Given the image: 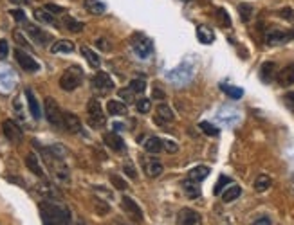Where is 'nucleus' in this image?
I'll return each instance as SVG.
<instances>
[{
  "mask_svg": "<svg viewBox=\"0 0 294 225\" xmlns=\"http://www.w3.org/2000/svg\"><path fill=\"white\" fill-rule=\"evenodd\" d=\"M40 215H42L43 225H71L69 209L60 204H54V202H42Z\"/></svg>",
  "mask_w": 294,
  "mask_h": 225,
  "instance_id": "nucleus-1",
  "label": "nucleus"
},
{
  "mask_svg": "<svg viewBox=\"0 0 294 225\" xmlns=\"http://www.w3.org/2000/svg\"><path fill=\"white\" fill-rule=\"evenodd\" d=\"M81 81H83V72H81V68L71 67L62 74V78H60V87H62L65 92H73V90H76L79 85H81Z\"/></svg>",
  "mask_w": 294,
  "mask_h": 225,
  "instance_id": "nucleus-2",
  "label": "nucleus"
},
{
  "mask_svg": "<svg viewBox=\"0 0 294 225\" xmlns=\"http://www.w3.org/2000/svg\"><path fill=\"white\" fill-rule=\"evenodd\" d=\"M43 110H45V117L54 128H63V114L60 110L58 103L53 99V97H47L45 103H43Z\"/></svg>",
  "mask_w": 294,
  "mask_h": 225,
  "instance_id": "nucleus-3",
  "label": "nucleus"
},
{
  "mask_svg": "<svg viewBox=\"0 0 294 225\" xmlns=\"http://www.w3.org/2000/svg\"><path fill=\"white\" fill-rule=\"evenodd\" d=\"M87 112H89V123L92 128H101L105 126V115H103V110H101V105L98 99H90L87 103Z\"/></svg>",
  "mask_w": 294,
  "mask_h": 225,
  "instance_id": "nucleus-4",
  "label": "nucleus"
},
{
  "mask_svg": "<svg viewBox=\"0 0 294 225\" xmlns=\"http://www.w3.org/2000/svg\"><path fill=\"white\" fill-rule=\"evenodd\" d=\"M132 47H134L137 56L143 58V60H147V58H150V54H152V51H153V43H152V40H148L147 36L137 34L136 40L132 42Z\"/></svg>",
  "mask_w": 294,
  "mask_h": 225,
  "instance_id": "nucleus-5",
  "label": "nucleus"
},
{
  "mask_svg": "<svg viewBox=\"0 0 294 225\" xmlns=\"http://www.w3.org/2000/svg\"><path fill=\"white\" fill-rule=\"evenodd\" d=\"M15 60L26 72H38L40 70V65H38L37 60L33 56H29L27 53H24L22 49H16L15 51Z\"/></svg>",
  "mask_w": 294,
  "mask_h": 225,
  "instance_id": "nucleus-6",
  "label": "nucleus"
},
{
  "mask_svg": "<svg viewBox=\"0 0 294 225\" xmlns=\"http://www.w3.org/2000/svg\"><path fill=\"white\" fill-rule=\"evenodd\" d=\"M2 131H4L5 139H7L9 142H13V144H18V142H22V137H24V133H22L20 126L16 125L15 121L5 119L4 123H2Z\"/></svg>",
  "mask_w": 294,
  "mask_h": 225,
  "instance_id": "nucleus-7",
  "label": "nucleus"
},
{
  "mask_svg": "<svg viewBox=\"0 0 294 225\" xmlns=\"http://www.w3.org/2000/svg\"><path fill=\"white\" fill-rule=\"evenodd\" d=\"M121 209L125 211L126 215L130 216L134 222H137V224H141V222H143L141 207H139V205H137V202H134L130 196H123V198H121Z\"/></svg>",
  "mask_w": 294,
  "mask_h": 225,
  "instance_id": "nucleus-8",
  "label": "nucleus"
},
{
  "mask_svg": "<svg viewBox=\"0 0 294 225\" xmlns=\"http://www.w3.org/2000/svg\"><path fill=\"white\" fill-rule=\"evenodd\" d=\"M177 225H202V216H200L195 209L184 207V209L179 211Z\"/></svg>",
  "mask_w": 294,
  "mask_h": 225,
  "instance_id": "nucleus-9",
  "label": "nucleus"
},
{
  "mask_svg": "<svg viewBox=\"0 0 294 225\" xmlns=\"http://www.w3.org/2000/svg\"><path fill=\"white\" fill-rule=\"evenodd\" d=\"M92 87L98 89L100 92H109V90L114 89V79L107 72L100 70V72H96V76L92 78Z\"/></svg>",
  "mask_w": 294,
  "mask_h": 225,
  "instance_id": "nucleus-10",
  "label": "nucleus"
},
{
  "mask_svg": "<svg viewBox=\"0 0 294 225\" xmlns=\"http://www.w3.org/2000/svg\"><path fill=\"white\" fill-rule=\"evenodd\" d=\"M269 45H284L291 40V32H285L282 29H271L265 36Z\"/></svg>",
  "mask_w": 294,
  "mask_h": 225,
  "instance_id": "nucleus-11",
  "label": "nucleus"
},
{
  "mask_svg": "<svg viewBox=\"0 0 294 225\" xmlns=\"http://www.w3.org/2000/svg\"><path fill=\"white\" fill-rule=\"evenodd\" d=\"M63 128L69 133H79L81 131V121L78 119V115H74L73 112H65L63 114Z\"/></svg>",
  "mask_w": 294,
  "mask_h": 225,
  "instance_id": "nucleus-12",
  "label": "nucleus"
},
{
  "mask_svg": "<svg viewBox=\"0 0 294 225\" xmlns=\"http://www.w3.org/2000/svg\"><path fill=\"white\" fill-rule=\"evenodd\" d=\"M276 79H278L280 87H291V85H294V63L285 65L278 72Z\"/></svg>",
  "mask_w": 294,
  "mask_h": 225,
  "instance_id": "nucleus-13",
  "label": "nucleus"
},
{
  "mask_svg": "<svg viewBox=\"0 0 294 225\" xmlns=\"http://www.w3.org/2000/svg\"><path fill=\"white\" fill-rule=\"evenodd\" d=\"M143 168H145V173H147L150 178H157L163 175L164 168L163 164L159 161H153V159H148V161H143Z\"/></svg>",
  "mask_w": 294,
  "mask_h": 225,
  "instance_id": "nucleus-14",
  "label": "nucleus"
},
{
  "mask_svg": "<svg viewBox=\"0 0 294 225\" xmlns=\"http://www.w3.org/2000/svg\"><path fill=\"white\" fill-rule=\"evenodd\" d=\"M26 166H27V169L31 173H35L37 177H40V178H45V171H43V168H42V164H40V159L35 155V153H27V157H26Z\"/></svg>",
  "mask_w": 294,
  "mask_h": 225,
  "instance_id": "nucleus-15",
  "label": "nucleus"
},
{
  "mask_svg": "<svg viewBox=\"0 0 294 225\" xmlns=\"http://www.w3.org/2000/svg\"><path fill=\"white\" fill-rule=\"evenodd\" d=\"M103 141H105V144L109 148H110L112 152H125V142H123V139H121L117 133H105L103 135Z\"/></svg>",
  "mask_w": 294,
  "mask_h": 225,
  "instance_id": "nucleus-16",
  "label": "nucleus"
},
{
  "mask_svg": "<svg viewBox=\"0 0 294 225\" xmlns=\"http://www.w3.org/2000/svg\"><path fill=\"white\" fill-rule=\"evenodd\" d=\"M27 32L31 34V38L38 45H47V43L51 42V34H47V32L42 31V29L37 26H27Z\"/></svg>",
  "mask_w": 294,
  "mask_h": 225,
  "instance_id": "nucleus-17",
  "label": "nucleus"
},
{
  "mask_svg": "<svg viewBox=\"0 0 294 225\" xmlns=\"http://www.w3.org/2000/svg\"><path fill=\"white\" fill-rule=\"evenodd\" d=\"M174 119H175L174 110H172L168 105L161 103V105L157 106V117H155V121H157L159 125H164V123H172Z\"/></svg>",
  "mask_w": 294,
  "mask_h": 225,
  "instance_id": "nucleus-18",
  "label": "nucleus"
},
{
  "mask_svg": "<svg viewBox=\"0 0 294 225\" xmlns=\"http://www.w3.org/2000/svg\"><path fill=\"white\" fill-rule=\"evenodd\" d=\"M26 97H27V105H29V110H31V115L35 119H40L42 117V110H40V105H38V99L35 97L31 89L26 90Z\"/></svg>",
  "mask_w": 294,
  "mask_h": 225,
  "instance_id": "nucleus-19",
  "label": "nucleus"
},
{
  "mask_svg": "<svg viewBox=\"0 0 294 225\" xmlns=\"http://www.w3.org/2000/svg\"><path fill=\"white\" fill-rule=\"evenodd\" d=\"M274 74H276V65L273 62H265L260 68V78H262L263 83H271L274 79Z\"/></svg>",
  "mask_w": 294,
  "mask_h": 225,
  "instance_id": "nucleus-20",
  "label": "nucleus"
},
{
  "mask_svg": "<svg viewBox=\"0 0 294 225\" xmlns=\"http://www.w3.org/2000/svg\"><path fill=\"white\" fill-rule=\"evenodd\" d=\"M74 51V43L71 40H58L56 43L51 45V53L53 54H67Z\"/></svg>",
  "mask_w": 294,
  "mask_h": 225,
  "instance_id": "nucleus-21",
  "label": "nucleus"
},
{
  "mask_svg": "<svg viewBox=\"0 0 294 225\" xmlns=\"http://www.w3.org/2000/svg\"><path fill=\"white\" fill-rule=\"evenodd\" d=\"M208 175H210V168L208 166H197V168L189 169L188 173V180H193V182H202L204 178H208Z\"/></svg>",
  "mask_w": 294,
  "mask_h": 225,
  "instance_id": "nucleus-22",
  "label": "nucleus"
},
{
  "mask_svg": "<svg viewBox=\"0 0 294 225\" xmlns=\"http://www.w3.org/2000/svg\"><path fill=\"white\" fill-rule=\"evenodd\" d=\"M35 18L38 22H42V24H47V26H58V22L54 18L53 13H49L45 7H40V9L35 11Z\"/></svg>",
  "mask_w": 294,
  "mask_h": 225,
  "instance_id": "nucleus-23",
  "label": "nucleus"
},
{
  "mask_svg": "<svg viewBox=\"0 0 294 225\" xmlns=\"http://www.w3.org/2000/svg\"><path fill=\"white\" fill-rule=\"evenodd\" d=\"M197 38H199L200 43L210 45V43H213V40H215V34H213V31H211L208 26H199L197 27Z\"/></svg>",
  "mask_w": 294,
  "mask_h": 225,
  "instance_id": "nucleus-24",
  "label": "nucleus"
},
{
  "mask_svg": "<svg viewBox=\"0 0 294 225\" xmlns=\"http://www.w3.org/2000/svg\"><path fill=\"white\" fill-rule=\"evenodd\" d=\"M220 194H222V200H224L226 204H229V202H233V200H236L240 196L242 188L236 186V184H229V188H226V191H222Z\"/></svg>",
  "mask_w": 294,
  "mask_h": 225,
  "instance_id": "nucleus-25",
  "label": "nucleus"
},
{
  "mask_svg": "<svg viewBox=\"0 0 294 225\" xmlns=\"http://www.w3.org/2000/svg\"><path fill=\"white\" fill-rule=\"evenodd\" d=\"M85 9L89 11L90 15H103L107 11V5L101 0H85Z\"/></svg>",
  "mask_w": 294,
  "mask_h": 225,
  "instance_id": "nucleus-26",
  "label": "nucleus"
},
{
  "mask_svg": "<svg viewBox=\"0 0 294 225\" xmlns=\"http://www.w3.org/2000/svg\"><path fill=\"white\" fill-rule=\"evenodd\" d=\"M145 150L148 153H159L163 152V139H159V137H148L147 141H145Z\"/></svg>",
  "mask_w": 294,
  "mask_h": 225,
  "instance_id": "nucleus-27",
  "label": "nucleus"
},
{
  "mask_svg": "<svg viewBox=\"0 0 294 225\" xmlns=\"http://www.w3.org/2000/svg\"><path fill=\"white\" fill-rule=\"evenodd\" d=\"M183 189H184V193L188 194V198H199L200 196L199 184L193 182V180H186V182H183Z\"/></svg>",
  "mask_w": 294,
  "mask_h": 225,
  "instance_id": "nucleus-28",
  "label": "nucleus"
},
{
  "mask_svg": "<svg viewBox=\"0 0 294 225\" xmlns=\"http://www.w3.org/2000/svg\"><path fill=\"white\" fill-rule=\"evenodd\" d=\"M107 110H109L110 115H123V114H126V105L125 103H121V101L110 99L109 103H107Z\"/></svg>",
  "mask_w": 294,
  "mask_h": 225,
  "instance_id": "nucleus-29",
  "label": "nucleus"
},
{
  "mask_svg": "<svg viewBox=\"0 0 294 225\" xmlns=\"http://www.w3.org/2000/svg\"><path fill=\"white\" fill-rule=\"evenodd\" d=\"M63 27L67 29V31H71V32H79V31H83V24L81 22H78V20H74L73 16H63Z\"/></svg>",
  "mask_w": 294,
  "mask_h": 225,
  "instance_id": "nucleus-30",
  "label": "nucleus"
},
{
  "mask_svg": "<svg viewBox=\"0 0 294 225\" xmlns=\"http://www.w3.org/2000/svg\"><path fill=\"white\" fill-rule=\"evenodd\" d=\"M271 184H273V180H271L267 175H258L257 180H255V191L263 193V191H267V189L271 188Z\"/></svg>",
  "mask_w": 294,
  "mask_h": 225,
  "instance_id": "nucleus-31",
  "label": "nucleus"
},
{
  "mask_svg": "<svg viewBox=\"0 0 294 225\" xmlns=\"http://www.w3.org/2000/svg\"><path fill=\"white\" fill-rule=\"evenodd\" d=\"M81 54L85 56V60L89 62V65L92 68H98L100 67V63H101V60H100V56L94 53V51H90L89 47H81Z\"/></svg>",
  "mask_w": 294,
  "mask_h": 225,
  "instance_id": "nucleus-32",
  "label": "nucleus"
},
{
  "mask_svg": "<svg viewBox=\"0 0 294 225\" xmlns=\"http://www.w3.org/2000/svg\"><path fill=\"white\" fill-rule=\"evenodd\" d=\"M222 92L229 96L231 99H240L244 96V90L238 89V87H231V85H222Z\"/></svg>",
  "mask_w": 294,
  "mask_h": 225,
  "instance_id": "nucleus-33",
  "label": "nucleus"
},
{
  "mask_svg": "<svg viewBox=\"0 0 294 225\" xmlns=\"http://www.w3.org/2000/svg\"><path fill=\"white\" fill-rule=\"evenodd\" d=\"M130 90H132V92H136V94H143V92L147 90V81H145L143 78L132 79V81H130Z\"/></svg>",
  "mask_w": 294,
  "mask_h": 225,
  "instance_id": "nucleus-34",
  "label": "nucleus"
},
{
  "mask_svg": "<svg viewBox=\"0 0 294 225\" xmlns=\"http://www.w3.org/2000/svg\"><path fill=\"white\" fill-rule=\"evenodd\" d=\"M110 182H112V186L116 189H119V191H125L126 188H128V184L125 182V178L123 177H119V175H116V173H110Z\"/></svg>",
  "mask_w": 294,
  "mask_h": 225,
  "instance_id": "nucleus-35",
  "label": "nucleus"
},
{
  "mask_svg": "<svg viewBox=\"0 0 294 225\" xmlns=\"http://www.w3.org/2000/svg\"><path fill=\"white\" fill-rule=\"evenodd\" d=\"M238 13H240V18L244 22H249L253 16V5L251 4H240L238 5Z\"/></svg>",
  "mask_w": 294,
  "mask_h": 225,
  "instance_id": "nucleus-36",
  "label": "nucleus"
},
{
  "mask_svg": "<svg viewBox=\"0 0 294 225\" xmlns=\"http://www.w3.org/2000/svg\"><path fill=\"white\" fill-rule=\"evenodd\" d=\"M199 128L204 131L206 135H210V137H217V135H219V128H217V126H213L211 123H208V121H202V123L199 125Z\"/></svg>",
  "mask_w": 294,
  "mask_h": 225,
  "instance_id": "nucleus-37",
  "label": "nucleus"
},
{
  "mask_svg": "<svg viewBox=\"0 0 294 225\" xmlns=\"http://www.w3.org/2000/svg\"><path fill=\"white\" fill-rule=\"evenodd\" d=\"M94 209H96V213H98V215L105 216V215H109V213H110V205L107 204V202H103V200L96 198L94 200Z\"/></svg>",
  "mask_w": 294,
  "mask_h": 225,
  "instance_id": "nucleus-38",
  "label": "nucleus"
},
{
  "mask_svg": "<svg viewBox=\"0 0 294 225\" xmlns=\"http://www.w3.org/2000/svg\"><path fill=\"white\" fill-rule=\"evenodd\" d=\"M217 18L220 22V26L231 27V18H229V15H227V11L224 9V7H219V9H217Z\"/></svg>",
  "mask_w": 294,
  "mask_h": 225,
  "instance_id": "nucleus-39",
  "label": "nucleus"
},
{
  "mask_svg": "<svg viewBox=\"0 0 294 225\" xmlns=\"http://www.w3.org/2000/svg\"><path fill=\"white\" fill-rule=\"evenodd\" d=\"M123 171H125V175L130 180H136L137 178V171H136V168H134V164L130 162V161H126L125 164H123Z\"/></svg>",
  "mask_w": 294,
  "mask_h": 225,
  "instance_id": "nucleus-40",
  "label": "nucleus"
},
{
  "mask_svg": "<svg viewBox=\"0 0 294 225\" xmlns=\"http://www.w3.org/2000/svg\"><path fill=\"white\" fill-rule=\"evenodd\" d=\"M227 184H231V178L226 177V175H222V177L219 178V182H217L215 189H213V193H215V194H220L222 191H224V186H227Z\"/></svg>",
  "mask_w": 294,
  "mask_h": 225,
  "instance_id": "nucleus-41",
  "label": "nucleus"
},
{
  "mask_svg": "<svg viewBox=\"0 0 294 225\" xmlns=\"http://www.w3.org/2000/svg\"><path fill=\"white\" fill-rule=\"evenodd\" d=\"M136 108H137V112H141V114H148L150 112V108H152V103H150V99H139L136 103Z\"/></svg>",
  "mask_w": 294,
  "mask_h": 225,
  "instance_id": "nucleus-42",
  "label": "nucleus"
},
{
  "mask_svg": "<svg viewBox=\"0 0 294 225\" xmlns=\"http://www.w3.org/2000/svg\"><path fill=\"white\" fill-rule=\"evenodd\" d=\"M163 150H166L168 153H177L179 146L175 141H163Z\"/></svg>",
  "mask_w": 294,
  "mask_h": 225,
  "instance_id": "nucleus-43",
  "label": "nucleus"
},
{
  "mask_svg": "<svg viewBox=\"0 0 294 225\" xmlns=\"http://www.w3.org/2000/svg\"><path fill=\"white\" fill-rule=\"evenodd\" d=\"M284 101H285V106H287L291 112H294V90H291V92L285 94Z\"/></svg>",
  "mask_w": 294,
  "mask_h": 225,
  "instance_id": "nucleus-44",
  "label": "nucleus"
},
{
  "mask_svg": "<svg viewBox=\"0 0 294 225\" xmlns=\"http://www.w3.org/2000/svg\"><path fill=\"white\" fill-rule=\"evenodd\" d=\"M278 15L282 16V18H285V20H289V22L294 20V11L291 9V7H284V9H280Z\"/></svg>",
  "mask_w": 294,
  "mask_h": 225,
  "instance_id": "nucleus-45",
  "label": "nucleus"
},
{
  "mask_svg": "<svg viewBox=\"0 0 294 225\" xmlns=\"http://www.w3.org/2000/svg\"><path fill=\"white\" fill-rule=\"evenodd\" d=\"M45 9H47L49 13H53V15H62V13H65V9H63L62 5H54V4H47Z\"/></svg>",
  "mask_w": 294,
  "mask_h": 225,
  "instance_id": "nucleus-46",
  "label": "nucleus"
},
{
  "mask_svg": "<svg viewBox=\"0 0 294 225\" xmlns=\"http://www.w3.org/2000/svg\"><path fill=\"white\" fill-rule=\"evenodd\" d=\"M9 53V43L5 42V40H0V60H4Z\"/></svg>",
  "mask_w": 294,
  "mask_h": 225,
  "instance_id": "nucleus-47",
  "label": "nucleus"
},
{
  "mask_svg": "<svg viewBox=\"0 0 294 225\" xmlns=\"http://www.w3.org/2000/svg\"><path fill=\"white\" fill-rule=\"evenodd\" d=\"M9 15H13V18H15L16 22H26V13L22 9H13Z\"/></svg>",
  "mask_w": 294,
  "mask_h": 225,
  "instance_id": "nucleus-48",
  "label": "nucleus"
},
{
  "mask_svg": "<svg viewBox=\"0 0 294 225\" xmlns=\"http://www.w3.org/2000/svg\"><path fill=\"white\" fill-rule=\"evenodd\" d=\"M15 40H16V43H18V45H22V47H26V49H29V43H27L26 38L22 36V32H18V31L15 32Z\"/></svg>",
  "mask_w": 294,
  "mask_h": 225,
  "instance_id": "nucleus-49",
  "label": "nucleus"
},
{
  "mask_svg": "<svg viewBox=\"0 0 294 225\" xmlns=\"http://www.w3.org/2000/svg\"><path fill=\"white\" fill-rule=\"evenodd\" d=\"M96 45H98L101 51H110V45H109V42H107L105 38H100V40L96 42Z\"/></svg>",
  "mask_w": 294,
  "mask_h": 225,
  "instance_id": "nucleus-50",
  "label": "nucleus"
},
{
  "mask_svg": "<svg viewBox=\"0 0 294 225\" xmlns=\"http://www.w3.org/2000/svg\"><path fill=\"white\" fill-rule=\"evenodd\" d=\"M132 94H134V92H132L130 89H128V90H119V97H121V99H125V101H132Z\"/></svg>",
  "mask_w": 294,
  "mask_h": 225,
  "instance_id": "nucleus-51",
  "label": "nucleus"
},
{
  "mask_svg": "<svg viewBox=\"0 0 294 225\" xmlns=\"http://www.w3.org/2000/svg\"><path fill=\"white\" fill-rule=\"evenodd\" d=\"M253 225H271V220H269L267 216H260L258 220H255V224Z\"/></svg>",
  "mask_w": 294,
  "mask_h": 225,
  "instance_id": "nucleus-52",
  "label": "nucleus"
},
{
  "mask_svg": "<svg viewBox=\"0 0 294 225\" xmlns=\"http://www.w3.org/2000/svg\"><path fill=\"white\" fill-rule=\"evenodd\" d=\"M153 99H164V92L163 90H159V89H153Z\"/></svg>",
  "mask_w": 294,
  "mask_h": 225,
  "instance_id": "nucleus-53",
  "label": "nucleus"
},
{
  "mask_svg": "<svg viewBox=\"0 0 294 225\" xmlns=\"http://www.w3.org/2000/svg\"><path fill=\"white\" fill-rule=\"evenodd\" d=\"M9 2H13V4H16V5H22V4H26L27 0H9Z\"/></svg>",
  "mask_w": 294,
  "mask_h": 225,
  "instance_id": "nucleus-54",
  "label": "nucleus"
},
{
  "mask_svg": "<svg viewBox=\"0 0 294 225\" xmlns=\"http://www.w3.org/2000/svg\"><path fill=\"white\" fill-rule=\"evenodd\" d=\"M76 225H89V224H87V222H85V220H81V218H79V220L76 222Z\"/></svg>",
  "mask_w": 294,
  "mask_h": 225,
  "instance_id": "nucleus-55",
  "label": "nucleus"
},
{
  "mask_svg": "<svg viewBox=\"0 0 294 225\" xmlns=\"http://www.w3.org/2000/svg\"><path fill=\"white\" fill-rule=\"evenodd\" d=\"M291 38H293V40H294V29H293V32H291Z\"/></svg>",
  "mask_w": 294,
  "mask_h": 225,
  "instance_id": "nucleus-56",
  "label": "nucleus"
}]
</instances>
